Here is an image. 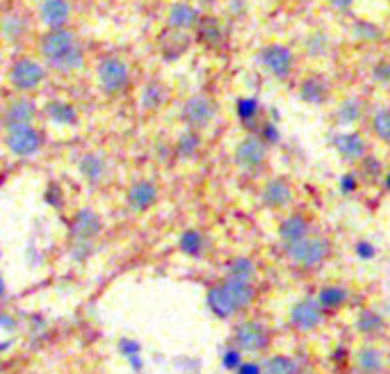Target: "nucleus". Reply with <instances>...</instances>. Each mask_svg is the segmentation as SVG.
I'll return each instance as SVG.
<instances>
[{
	"mask_svg": "<svg viewBox=\"0 0 390 374\" xmlns=\"http://www.w3.org/2000/svg\"><path fill=\"white\" fill-rule=\"evenodd\" d=\"M363 162V169H365V173L372 178V176H379L381 173V162L377 158H372V155H365V158L361 160Z\"/></svg>",
	"mask_w": 390,
	"mask_h": 374,
	"instance_id": "46",
	"label": "nucleus"
},
{
	"mask_svg": "<svg viewBox=\"0 0 390 374\" xmlns=\"http://www.w3.org/2000/svg\"><path fill=\"white\" fill-rule=\"evenodd\" d=\"M43 78H46V71L39 62H34L30 58H23L19 62H14V67L10 71V82L14 89L19 91H32L37 89Z\"/></svg>",
	"mask_w": 390,
	"mask_h": 374,
	"instance_id": "7",
	"label": "nucleus"
},
{
	"mask_svg": "<svg viewBox=\"0 0 390 374\" xmlns=\"http://www.w3.org/2000/svg\"><path fill=\"white\" fill-rule=\"evenodd\" d=\"M94 251V242H71V258L76 262H85Z\"/></svg>",
	"mask_w": 390,
	"mask_h": 374,
	"instance_id": "39",
	"label": "nucleus"
},
{
	"mask_svg": "<svg viewBox=\"0 0 390 374\" xmlns=\"http://www.w3.org/2000/svg\"><path fill=\"white\" fill-rule=\"evenodd\" d=\"M295 374H308V372H304V370H297Z\"/></svg>",
	"mask_w": 390,
	"mask_h": 374,
	"instance_id": "54",
	"label": "nucleus"
},
{
	"mask_svg": "<svg viewBox=\"0 0 390 374\" xmlns=\"http://www.w3.org/2000/svg\"><path fill=\"white\" fill-rule=\"evenodd\" d=\"M363 116V103L358 98H344L335 109V121L340 126H351Z\"/></svg>",
	"mask_w": 390,
	"mask_h": 374,
	"instance_id": "29",
	"label": "nucleus"
},
{
	"mask_svg": "<svg viewBox=\"0 0 390 374\" xmlns=\"http://www.w3.org/2000/svg\"><path fill=\"white\" fill-rule=\"evenodd\" d=\"M338 189H340V194L351 196L354 192L358 189V178H356V173H342V176L338 178Z\"/></svg>",
	"mask_w": 390,
	"mask_h": 374,
	"instance_id": "41",
	"label": "nucleus"
},
{
	"mask_svg": "<svg viewBox=\"0 0 390 374\" xmlns=\"http://www.w3.org/2000/svg\"><path fill=\"white\" fill-rule=\"evenodd\" d=\"M262 374H295L299 368L295 359H290V356H271V359L265 361V365H260Z\"/></svg>",
	"mask_w": 390,
	"mask_h": 374,
	"instance_id": "30",
	"label": "nucleus"
},
{
	"mask_svg": "<svg viewBox=\"0 0 390 374\" xmlns=\"http://www.w3.org/2000/svg\"><path fill=\"white\" fill-rule=\"evenodd\" d=\"M119 352L126 356V359H133V356H140L142 347L137 340H133V338H123V340H119Z\"/></svg>",
	"mask_w": 390,
	"mask_h": 374,
	"instance_id": "44",
	"label": "nucleus"
},
{
	"mask_svg": "<svg viewBox=\"0 0 390 374\" xmlns=\"http://www.w3.org/2000/svg\"><path fill=\"white\" fill-rule=\"evenodd\" d=\"M258 62H260V67L265 69L267 73H271L274 78L285 80L290 73H292L295 58H292V53H290L288 46L271 44V46H265V48L260 51Z\"/></svg>",
	"mask_w": 390,
	"mask_h": 374,
	"instance_id": "4",
	"label": "nucleus"
},
{
	"mask_svg": "<svg viewBox=\"0 0 390 374\" xmlns=\"http://www.w3.org/2000/svg\"><path fill=\"white\" fill-rule=\"evenodd\" d=\"M226 279L253 283V279H256V265H253L251 258H244V255L233 258V260H229V265H226Z\"/></svg>",
	"mask_w": 390,
	"mask_h": 374,
	"instance_id": "26",
	"label": "nucleus"
},
{
	"mask_svg": "<svg viewBox=\"0 0 390 374\" xmlns=\"http://www.w3.org/2000/svg\"><path fill=\"white\" fill-rule=\"evenodd\" d=\"M39 16L51 30H62L71 18V5L67 0H43L39 7Z\"/></svg>",
	"mask_w": 390,
	"mask_h": 374,
	"instance_id": "15",
	"label": "nucleus"
},
{
	"mask_svg": "<svg viewBox=\"0 0 390 374\" xmlns=\"http://www.w3.org/2000/svg\"><path fill=\"white\" fill-rule=\"evenodd\" d=\"M354 36H358V39H365V41H375L381 36V30L375 23H368V21H356L354 23Z\"/></svg>",
	"mask_w": 390,
	"mask_h": 374,
	"instance_id": "37",
	"label": "nucleus"
},
{
	"mask_svg": "<svg viewBox=\"0 0 390 374\" xmlns=\"http://www.w3.org/2000/svg\"><path fill=\"white\" fill-rule=\"evenodd\" d=\"M354 253H356V258L358 260H372L377 255V246L368 242V240H361L354 244Z\"/></svg>",
	"mask_w": 390,
	"mask_h": 374,
	"instance_id": "43",
	"label": "nucleus"
},
{
	"mask_svg": "<svg viewBox=\"0 0 390 374\" xmlns=\"http://www.w3.org/2000/svg\"><path fill=\"white\" fill-rule=\"evenodd\" d=\"M384 187H386V189L390 192V171L386 173V178H384Z\"/></svg>",
	"mask_w": 390,
	"mask_h": 374,
	"instance_id": "53",
	"label": "nucleus"
},
{
	"mask_svg": "<svg viewBox=\"0 0 390 374\" xmlns=\"http://www.w3.org/2000/svg\"><path fill=\"white\" fill-rule=\"evenodd\" d=\"M46 114H48L51 121L58 123V126H76L78 123L76 107L71 103H67V100H48Z\"/></svg>",
	"mask_w": 390,
	"mask_h": 374,
	"instance_id": "23",
	"label": "nucleus"
},
{
	"mask_svg": "<svg viewBox=\"0 0 390 374\" xmlns=\"http://www.w3.org/2000/svg\"><path fill=\"white\" fill-rule=\"evenodd\" d=\"M372 78L377 82H390V62H379L372 69Z\"/></svg>",
	"mask_w": 390,
	"mask_h": 374,
	"instance_id": "45",
	"label": "nucleus"
},
{
	"mask_svg": "<svg viewBox=\"0 0 390 374\" xmlns=\"http://www.w3.org/2000/svg\"><path fill=\"white\" fill-rule=\"evenodd\" d=\"M333 149L344 162H361L368 155V144L358 133H338L333 137Z\"/></svg>",
	"mask_w": 390,
	"mask_h": 374,
	"instance_id": "13",
	"label": "nucleus"
},
{
	"mask_svg": "<svg viewBox=\"0 0 390 374\" xmlns=\"http://www.w3.org/2000/svg\"><path fill=\"white\" fill-rule=\"evenodd\" d=\"M258 100L253 98V96H244L238 100V105H235V112H238V119L244 123V126H251L253 121H256V116H258Z\"/></svg>",
	"mask_w": 390,
	"mask_h": 374,
	"instance_id": "34",
	"label": "nucleus"
},
{
	"mask_svg": "<svg viewBox=\"0 0 390 374\" xmlns=\"http://www.w3.org/2000/svg\"><path fill=\"white\" fill-rule=\"evenodd\" d=\"M224 290L229 292V297L233 299V304L238 310H244L247 306H251L253 297H256V290H253V283H242V281H231L224 279L222 281Z\"/></svg>",
	"mask_w": 390,
	"mask_h": 374,
	"instance_id": "22",
	"label": "nucleus"
},
{
	"mask_svg": "<svg viewBox=\"0 0 390 374\" xmlns=\"http://www.w3.org/2000/svg\"><path fill=\"white\" fill-rule=\"evenodd\" d=\"M130 80L128 64L119 58H103L98 64V82L105 94H119Z\"/></svg>",
	"mask_w": 390,
	"mask_h": 374,
	"instance_id": "3",
	"label": "nucleus"
},
{
	"mask_svg": "<svg viewBox=\"0 0 390 374\" xmlns=\"http://www.w3.org/2000/svg\"><path fill=\"white\" fill-rule=\"evenodd\" d=\"M329 251H331V244L326 237H306L302 242L285 246L288 258L292 260L297 267H304V269L317 267L320 262H324L329 258Z\"/></svg>",
	"mask_w": 390,
	"mask_h": 374,
	"instance_id": "2",
	"label": "nucleus"
},
{
	"mask_svg": "<svg viewBox=\"0 0 390 374\" xmlns=\"http://www.w3.org/2000/svg\"><path fill=\"white\" fill-rule=\"evenodd\" d=\"M5 290H7V286H5V279H3V274H0V299L5 297Z\"/></svg>",
	"mask_w": 390,
	"mask_h": 374,
	"instance_id": "52",
	"label": "nucleus"
},
{
	"mask_svg": "<svg viewBox=\"0 0 390 374\" xmlns=\"http://www.w3.org/2000/svg\"><path fill=\"white\" fill-rule=\"evenodd\" d=\"M386 328V317L377 313V310L372 308H365L361 310L358 317H356V331L363 333V335H379L384 333Z\"/></svg>",
	"mask_w": 390,
	"mask_h": 374,
	"instance_id": "25",
	"label": "nucleus"
},
{
	"mask_svg": "<svg viewBox=\"0 0 390 374\" xmlns=\"http://www.w3.org/2000/svg\"><path fill=\"white\" fill-rule=\"evenodd\" d=\"M278 237L283 246H290V244H297L308 237V222L302 217V215H290L285 217L283 222L278 226Z\"/></svg>",
	"mask_w": 390,
	"mask_h": 374,
	"instance_id": "19",
	"label": "nucleus"
},
{
	"mask_svg": "<svg viewBox=\"0 0 390 374\" xmlns=\"http://www.w3.org/2000/svg\"><path fill=\"white\" fill-rule=\"evenodd\" d=\"M326 46H329V39H326L324 32H315L308 36L306 41V51L308 55H324L326 53Z\"/></svg>",
	"mask_w": 390,
	"mask_h": 374,
	"instance_id": "38",
	"label": "nucleus"
},
{
	"mask_svg": "<svg viewBox=\"0 0 390 374\" xmlns=\"http://www.w3.org/2000/svg\"><path fill=\"white\" fill-rule=\"evenodd\" d=\"M158 201V185L153 180H135L126 194V203L133 213H147Z\"/></svg>",
	"mask_w": 390,
	"mask_h": 374,
	"instance_id": "12",
	"label": "nucleus"
},
{
	"mask_svg": "<svg viewBox=\"0 0 390 374\" xmlns=\"http://www.w3.org/2000/svg\"><path fill=\"white\" fill-rule=\"evenodd\" d=\"M315 301L320 304L322 310H335L347 301V290L340 286H326L320 290V295L315 297Z\"/></svg>",
	"mask_w": 390,
	"mask_h": 374,
	"instance_id": "28",
	"label": "nucleus"
},
{
	"mask_svg": "<svg viewBox=\"0 0 390 374\" xmlns=\"http://www.w3.org/2000/svg\"><path fill=\"white\" fill-rule=\"evenodd\" d=\"M324 310L315 301V297L299 299L297 304L290 308V324H292L297 331H313L322 324Z\"/></svg>",
	"mask_w": 390,
	"mask_h": 374,
	"instance_id": "8",
	"label": "nucleus"
},
{
	"mask_svg": "<svg viewBox=\"0 0 390 374\" xmlns=\"http://www.w3.org/2000/svg\"><path fill=\"white\" fill-rule=\"evenodd\" d=\"M0 30H3L7 39H19V36L25 32V21L19 16H7L3 25H0Z\"/></svg>",
	"mask_w": 390,
	"mask_h": 374,
	"instance_id": "36",
	"label": "nucleus"
},
{
	"mask_svg": "<svg viewBox=\"0 0 390 374\" xmlns=\"http://www.w3.org/2000/svg\"><path fill=\"white\" fill-rule=\"evenodd\" d=\"M206 304H208V308H210V313H213L215 317H220V319H229V317H233L235 313H240V310L235 308L233 299L229 297V292L224 290L222 283H217V286H213L210 290H208Z\"/></svg>",
	"mask_w": 390,
	"mask_h": 374,
	"instance_id": "18",
	"label": "nucleus"
},
{
	"mask_svg": "<svg viewBox=\"0 0 390 374\" xmlns=\"http://www.w3.org/2000/svg\"><path fill=\"white\" fill-rule=\"evenodd\" d=\"M222 39H224V32L217 18H203V21L199 23V41H203L208 46H217V44H222Z\"/></svg>",
	"mask_w": 390,
	"mask_h": 374,
	"instance_id": "31",
	"label": "nucleus"
},
{
	"mask_svg": "<svg viewBox=\"0 0 390 374\" xmlns=\"http://www.w3.org/2000/svg\"><path fill=\"white\" fill-rule=\"evenodd\" d=\"M5 144L16 158H30L41 149V133L34 131L32 126H16L7 128Z\"/></svg>",
	"mask_w": 390,
	"mask_h": 374,
	"instance_id": "6",
	"label": "nucleus"
},
{
	"mask_svg": "<svg viewBox=\"0 0 390 374\" xmlns=\"http://www.w3.org/2000/svg\"><path fill=\"white\" fill-rule=\"evenodd\" d=\"M372 131L384 144H390V107H381L372 116Z\"/></svg>",
	"mask_w": 390,
	"mask_h": 374,
	"instance_id": "33",
	"label": "nucleus"
},
{
	"mask_svg": "<svg viewBox=\"0 0 390 374\" xmlns=\"http://www.w3.org/2000/svg\"><path fill=\"white\" fill-rule=\"evenodd\" d=\"M167 21L174 30L183 32V30H189V27H194L199 23V12L187 3H174L169 7Z\"/></svg>",
	"mask_w": 390,
	"mask_h": 374,
	"instance_id": "20",
	"label": "nucleus"
},
{
	"mask_svg": "<svg viewBox=\"0 0 390 374\" xmlns=\"http://www.w3.org/2000/svg\"><path fill=\"white\" fill-rule=\"evenodd\" d=\"M162 100H165V91H162L160 85H156V82H151V85L144 87V91H142V105L147 107V109L160 107Z\"/></svg>",
	"mask_w": 390,
	"mask_h": 374,
	"instance_id": "35",
	"label": "nucleus"
},
{
	"mask_svg": "<svg viewBox=\"0 0 390 374\" xmlns=\"http://www.w3.org/2000/svg\"><path fill=\"white\" fill-rule=\"evenodd\" d=\"M101 233V219L92 208H80L71 219V242H94Z\"/></svg>",
	"mask_w": 390,
	"mask_h": 374,
	"instance_id": "11",
	"label": "nucleus"
},
{
	"mask_svg": "<svg viewBox=\"0 0 390 374\" xmlns=\"http://www.w3.org/2000/svg\"><path fill=\"white\" fill-rule=\"evenodd\" d=\"M222 365H224L226 370L238 372V368L242 365V352L235 349V347H231V349H226V352L222 354Z\"/></svg>",
	"mask_w": 390,
	"mask_h": 374,
	"instance_id": "40",
	"label": "nucleus"
},
{
	"mask_svg": "<svg viewBox=\"0 0 390 374\" xmlns=\"http://www.w3.org/2000/svg\"><path fill=\"white\" fill-rule=\"evenodd\" d=\"M281 140V133H278V128L276 123H271V121H265L260 126V142L262 144H276Z\"/></svg>",
	"mask_w": 390,
	"mask_h": 374,
	"instance_id": "42",
	"label": "nucleus"
},
{
	"mask_svg": "<svg viewBox=\"0 0 390 374\" xmlns=\"http://www.w3.org/2000/svg\"><path fill=\"white\" fill-rule=\"evenodd\" d=\"M34 114H37V107H34L32 100L28 98H19V100H12L10 105H7L5 114H3V123L5 128H16V126H30Z\"/></svg>",
	"mask_w": 390,
	"mask_h": 374,
	"instance_id": "17",
	"label": "nucleus"
},
{
	"mask_svg": "<svg viewBox=\"0 0 390 374\" xmlns=\"http://www.w3.org/2000/svg\"><path fill=\"white\" fill-rule=\"evenodd\" d=\"M267 158V146L260 142V137H244L235 146V164L244 171H256L262 167Z\"/></svg>",
	"mask_w": 390,
	"mask_h": 374,
	"instance_id": "10",
	"label": "nucleus"
},
{
	"mask_svg": "<svg viewBox=\"0 0 390 374\" xmlns=\"http://www.w3.org/2000/svg\"><path fill=\"white\" fill-rule=\"evenodd\" d=\"M331 5L335 9H340V12H344V9H349L354 5V0H331Z\"/></svg>",
	"mask_w": 390,
	"mask_h": 374,
	"instance_id": "50",
	"label": "nucleus"
},
{
	"mask_svg": "<svg viewBox=\"0 0 390 374\" xmlns=\"http://www.w3.org/2000/svg\"><path fill=\"white\" fill-rule=\"evenodd\" d=\"M178 249L185 255H189V258H199L206 251V237L199 231H194V228H187L178 237Z\"/></svg>",
	"mask_w": 390,
	"mask_h": 374,
	"instance_id": "27",
	"label": "nucleus"
},
{
	"mask_svg": "<svg viewBox=\"0 0 390 374\" xmlns=\"http://www.w3.org/2000/svg\"><path fill=\"white\" fill-rule=\"evenodd\" d=\"M39 48H41L43 60L48 62V67H53L60 73L76 71L85 64V53L80 48L76 34L65 30V27L43 34Z\"/></svg>",
	"mask_w": 390,
	"mask_h": 374,
	"instance_id": "1",
	"label": "nucleus"
},
{
	"mask_svg": "<svg viewBox=\"0 0 390 374\" xmlns=\"http://www.w3.org/2000/svg\"><path fill=\"white\" fill-rule=\"evenodd\" d=\"M215 119V103L203 94L189 96L183 105V121L189 126V131H201Z\"/></svg>",
	"mask_w": 390,
	"mask_h": 374,
	"instance_id": "9",
	"label": "nucleus"
},
{
	"mask_svg": "<svg viewBox=\"0 0 390 374\" xmlns=\"http://www.w3.org/2000/svg\"><path fill=\"white\" fill-rule=\"evenodd\" d=\"M356 368L361 374H379L384 370V354L377 347H363L356 352Z\"/></svg>",
	"mask_w": 390,
	"mask_h": 374,
	"instance_id": "24",
	"label": "nucleus"
},
{
	"mask_svg": "<svg viewBox=\"0 0 390 374\" xmlns=\"http://www.w3.org/2000/svg\"><path fill=\"white\" fill-rule=\"evenodd\" d=\"M329 96H331V87L322 76H308L302 80V85H299V98H302L304 103L322 105L329 100Z\"/></svg>",
	"mask_w": 390,
	"mask_h": 374,
	"instance_id": "16",
	"label": "nucleus"
},
{
	"mask_svg": "<svg viewBox=\"0 0 390 374\" xmlns=\"http://www.w3.org/2000/svg\"><path fill=\"white\" fill-rule=\"evenodd\" d=\"M199 146H201V137H199V133L196 131H185L176 142L178 158H194Z\"/></svg>",
	"mask_w": 390,
	"mask_h": 374,
	"instance_id": "32",
	"label": "nucleus"
},
{
	"mask_svg": "<svg viewBox=\"0 0 390 374\" xmlns=\"http://www.w3.org/2000/svg\"><path fill=\"white\" fill-rule=\"evenodd\" d=\"M235 374H262V370L258 363H242Z\"/></svg>",
	"mask_w": 390,
	"mask_h": 374,
	"instance_id": "48",
	"label": "nucleus"
},
{
	"mask_svg": "<svg viewBox=\"0 0 390 374\" xmlns=\"http://www.w3.org/2000/svg\"><path fill=\"white\" fill-rule=\"evenodd\" d=\"M46 201L51 206H55V208H62V203H65V199H62V192L58 185H51L48 192H46Z\"/></svg>",
	"mask_w": 390,
	"mask_h": 374,
	"instance_id": "47",
	"label": "nucleus"
},
{
	"mask_svg": "<svg viewBox=\"0 0 390 374\" xmlns=\"http://www.w3.org/2000/svg\"><path fill=\"white\" fill-rule=\"evenodd\" d=\"M78 171H80V176H83L87 182L96 185V182H101L105 178L107 164L103 160V155H98V153H85L83 158H80V162H78Z\"/></svg>",
	"mask_w": 390,
	"mask_h": 374,
	"instance_id": "21",
	"label": "nucleus"
},
{
	"mask_svg": "<svg viewBox=\"0 0 390 374\" xmlns=\"http://www.w3.org/2000/svg\"><path fill=\"white\" fill-rule=\"evenodd\" d=\"M260 199L269 210H281L292 203V187L285 178H271L262 185Z\"/></svg>",
	"mask_w": 390,
	"mask_h": 374,
	"instance_id": "14",
	"label": "nucleus"
},
{
	"mask_svg": "<svg viewBox=\"0 0 390 374\" xmlns=\"http://www.w3.org/2000/svg\"><path fill=\"white\" fill-rule=\"evenodd\" d=\"M267 328L262 326L260 322H253V319H249V322H240L238 326H235L233 331V342H235V349H240L242 354H256V352H262L267 347Z\"/></svg>",
	"mask_w": 390,
	"mask_h": 374,
	"instance_id": "5",
	"label": "nucleus"
},
{
	"mask_svg": "<svg viewBox=\"0 0 390 374\" xmlns=\"http://www.w3.org/2000/svg\"><path fill=\"white\" fill-rule=\"evenodd\" d=\"M128 363L133 365V370H135V372H140V370H142V356H133V359H128Z\"/></svg>",
	"mask_w": 390,
	"mask_h": 374,
	"instance_id": "51",
	"label": "nucleus"
},
{
	"mask_svg": "<svg viewBox=\"0 0 390 374\" xmlns=\"http://www.w3.org/2000/svg\"><path fill=\"white\" fill-rule=\"evenodd\" d=\"M0 326H3L5 331H14V328H16V319L12 315H7V313H0Z\"/></svg>",
	"mask_w": 390,
	"mask_h": 374,
	"instance_id": "49",
	"label": "nucleus"
}]
</instances>
